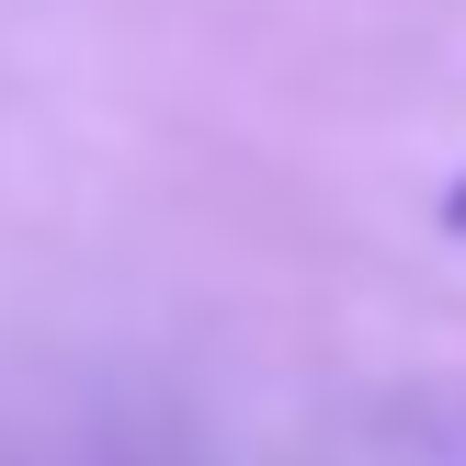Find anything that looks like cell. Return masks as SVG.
I'll return each instance as SVG.
<instances>
[{
  "instance_id": "obj_1",
  "label": "cell",
  "mask_w": 466,
  "mask_h": 466,
  "mask_svg": "<svg viewBox=\"0 0 466 466\" xmlns=\"http://www.w3.org/2000/svg\"><path fill=\"white\" fill-rule=\"evenodd\" d=\"M444 228H455V239H466V182H455V194H444Z\"/></svg>"
}]
</instances>
